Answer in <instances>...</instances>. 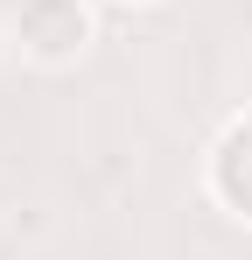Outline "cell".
<instances>
[{
  "mask_svg": "<svg viewBox=\"0 0 252 260\" xmlns=\"http://www.w3.org/2000/svg\"><path fill=\"white\" fill-rule=\"evenodd\" d=\"M14 43H21L28 63L63 71L98 43V14H91V0H21L14 7Z\"/></svg>",
  "mask_w": 252,
  "mask_h": 260,
  "instance_id": "cell-1",
  "label": "cell"
},
{
  "mask_svg": "<svg viewBox=\"0 0 252 260\" xmlns=\"http://www.w3.org/2000/svg\"><path fill=\"white\" fill-rule=\"evenodd\" d=\"M203 190H210V204H217L224 218L252 225V113H238L231 127L210 141V155H203Z\"/></svg>",
  "mask_w": 252,
  "mask_h": 260,
  "instance_id": "cell-2",
  "label": "cell"
},
{
  "mask_svg": "<svg viewBox=\"0 0 252 260\" xmlns=\"http://www.w3.org/2000/svg\"><path fill=\"white\" fill-rule=\"evenodd\" d=\"M119 7H161V0H119Z\"/></svg>",
  "mask_w": 252,
  "mask_h": 260,
  "instance_id": "cell-3",
  "label": "cell"
}]
</instances>
